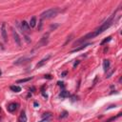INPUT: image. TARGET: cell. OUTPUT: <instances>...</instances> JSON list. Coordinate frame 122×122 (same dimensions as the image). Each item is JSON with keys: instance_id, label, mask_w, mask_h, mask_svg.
<instances>
[{"instance_id": "8992f818", "label": "cell", "mask_w": 122, "mask_h": 122, "mask_svg": "<svg viewBox=\"0 0 122 122\" xmlns=\"http://www.w3.org/2000/svg\"><path fill=\"white\" fill-rule=\"evenodd\" d=\"M17 108H18V104L17 103H11V104L8 105L7 110L10 113H13V112H15L17 110Z\"/></svg>"}, {"instance_id": "cb8c5ba5", "label": "cell", "mask_w": 122, "mask_h": 122, "mask_svg": "<svg viewBox=\"0 0 122 122\" xmlns=\"http://www.w3.org/2000/svg\"><path fill=\"white\" fill-rule=\"evenodd\" d=\"M57 84H58L59 86H62V87H64V85H63L64 83H63V82H59V81H58V82H57Z\"/></svg>"}, {"instance_id": "9a60e30c", "label": "cell", "mask_w": 122, "mask_h": 122, "mask_svg": "<svg viewBox=\"0 0 122 122\" xmlns=\"http://www.w3.org/2000/svg\"><path fill=\"white\" fill-rule=\"evenodd\" d=\"M10 89H11L12 92H14V93H19V92L21 91V88H20L19 86H15V85L11 86V87H10Z\"/></svg>"}, {"instance_id": "7a4b0ae2", "label": "cell", "mask_w": 122, "mask_h": 122, "mask_svg": "<svg viewBox=\"0 0 122 122\" xmlns=\"http://www.w3.org/2000/svg\"><path fill=\"white\" fill-rule=\"evenodd\" d=\"M112 24H113V17H111L110 19H108V20H106L104 23H102L101 24V26L99 27V28H97L95 30V36H97V35H99L100 34H102L104 30H106L107 29H109L111 26H112Z\"/></svg>"}, {"instance_id": "9c48e42d", "label": "cell", "mask_w": 122, "mask_h": 122, "mask_svg": "<svg viewBox=\"0 0 122 122\" xmlns=\"http://www.w3.org/2000/svg\"><path fill=\"white\" fill-rule=\"evenodd\" d=\"M21 27H22V30L25 33H29L30 32V26L26 21H22L21 22Z\"/></svg>"}, {"instance_id": "7c38bea8", "label": "cell", "mask_w": 122, "mask_h": 122, "mask_svg": "<svg viewBox=\"0 0 122 122\" xmlns=\"http://www.w3.org/2000/svg\"><path fill=\"white\" fill-rule=\"evenodd\" d=\"M92 44H90V43H87V44H82L80 47H78V48H75L74 50H72L71 53H76V52H79V51H81V50H83V49H85V48H87L88 46H91Z\"/></svg>"}, {"instance_id": "44dd1931", "label": "cell", "mask_w": 122, "mask_h": 122, "mask_svg": "<svg viewBox=\"0 0 122 122\" xmlns=\"http://www.w3.org/2000/svg\"><path fill=\"white\" fill-rule=\"evenodd\" d=\"M51 116H52L51 113H45L43 114V118H51Z\"/></svg>"}, {"instance_id": "7402d4cb", "label": "cell", "mask_w": 122, "mask_h": 122, "mask_svg": "<svg viewBox=\"0 0 122 122\" xmlns=\"http://www.w3.org/2000/svg\"><path fill=\"white\" fill-rule=\"evenodd\" d=\"M51 121V118H43L42 120L38 121V122H50Z\"/></svg>"}, {"instance_id": "8fae6325", "label": "cell", "mask_w": 122, "mask_h": 122, "mask_svg": "<svg viewBox=\"0 0 122 122\" xmlns=\"http://www.w3.org/2000/svg\"><path fill=\"white\" fill-rule=\"evenodd\" d=\"M27 115H26V113L25 111H22L19 117H18V122H27Z\"/></svg>"}, {"instance_id": "2e32d148", "label": "cell", "mask_w": 122, "mask_h": 122, "mask_svg": "<svg viewBox=\"0 0 122 122\" xmlns=\"http://www.w3.org/2000/svg\"><path fill=\"white\" fill-rule=\"evenodd\" d=\"M70 96V93L68 91H62L60 93V97H62V98H66V97H69Z\"/></svg>"}, {"instance_id": "4316f807", "label": "cell", "mask_w": 122, "mask_h": 122, "mask_svg": "<svg viewBox=\"0 0 122 122\" xmlns=\"http://www.w3.org/2000/svg\"><path fill=\"white\" fill-rule=\"evenodd\" d=\"M34 106H35V107H37V106H39V104H38L37 102H34Z\"/></svg>"}, {"instance_id": "484cf974", "label": "cell", "mask_w": 122, "mask_h": 122, "mask_svg": "<svg viewBox=\"0 0 122 122\" xmlns=\"http://www.w3.org/2000/svg\"><path fill=\"white\" fill-rule=\"evenodd\" d=\"M67 74V72H63L62 73H61V76H65Z\"/></svg>"}, {"instance_id": "3957f363", "label": "cell", "mask_w": 122, "mask_h": 122, "mask_svg": "<svg viewBox=\"0 0 122 122\" xmlns=\"http://www.w3.org/2000/svg\"><path fill=\"white\" fill-rule=\"evenodd\" d=\"M94 37H95V34L94 32H93V33H90V34H87L86 35H84V36H82L80 39H78L77 41H75L73 45L76 46V45H78V44L84 43L85 41H87V40H89V39H91V38H94Z\"/></svg>"}, {"instance_id": "30bf717a", "label": "cell", "mask_w": 122, "mask_h": 122, "mask_svg": "<svg viewBox=\"0 0 122 122\" xmlns=\"http://www.w3.org/2000/svg\"><path fill=\"white\" fill-rule=\"evenodd\" d=\"M12 35H13V38H14L15 42H16V44H17L18 46H20V45H21V41H20L19 35H18V34H17L16 32H15L14 30H12Z\"/></svg>"}, {"instance_id": "83f0119b", "label": "cell", "mask_w": 122, "mask_h": 122, "mask_svg": "<svg viewBox=\"0 0 122 122\" xmlns=\"http://www.w3.org/2000/svg\"><path fill=\"white\" fill-rule=\"evenodd\" d=\"M2 74V72H1V71H0V75H1Z\"/></svg>"}, {"instance_id": "52a82bcc", "label": "cell", "mask_w": 122, "mask_h": 122, "mask_svg": "<svg viewBox=\"0 0 122 122\" xmlns=\"http://www.w3.org/2000/svg\"><path fill=\"white\" fill-rule=\"evenodd\" d=\"M50 57H51V55H47L45 58H43L42 60H40L39 62L36 64V68H40V67H42L44 64H46V63H47V61L50 59Z\"/></svg>"}, {"instance_id": "4fadbf2b", "label": "cell", "mask_w": 122, "mask_h": 122, "mask_svg": "<svg viewBox=\"0 0 122 122\" xmlns=\"http://www.w3.org/2000/svg\"><path fill=\"white\" fill-rule=\"evenodd\" d=\"M110 68V61L108 59H105L103 61V69H104V72H108Z\"/></svg>"}, {"instance_id": "6da1fadb", "label": "cell", "mask_w": 122, "mask_h": 122, "mask_svg": "<svg viewBox=\"0 0 122 122\" xmlns=\"http://www.w3.org/2000/svg\"><path fill=\"white\" fill-rule=\"evenodd\" d=\"M59 10L57 8H52V9H49L47 11H43L41 14H40V17L42 19H49V18H53L54 16H56L57 13H58Z\"/></svg>"}, {"instance_id": "ba28073f", "label": "cell", "mask_w": 122, "mask_h": 122, "mask_svg": "<svg viewBox=\"0 0 122 122\" xmlns=\"http://www.w3.org/2000/svg\"><path fill=\"white\" fill-rule=\"evenodd\" d=\"M1 34H2V37L4 41H7V32H6V24L3 23L2 27H1Z\"/></svg>"}, {"instance_id": "ffe728a7", "label": "cell", "mask_w": 122, "mask_h": 122, "mask_svg": "<svg viewBox=\"0 0 122 122\" xmlns=\"http://www.w3.org/2000/svg\"><path fill=\"white\" fill-rule=\"evenodd\" d=\"M68 113L66 112V111H64V112H62V114H60V118H65V117H67L68 116Z\"/></svg>"}, {"instance_id": "d4e9b609", "label": "cell", "mask_w": 122, "mask_h": 122, "mask_svg": "<svg viewBox=\"0 0 122 122\" xmlns=\"http://www.w3.org/2000/svg\"><path fill=\"white\" fill-rule=\"evenodd\" d=\"M78 63H79V62H78V61H76V62L74 63V65H73V68H75L76 66H77V65H78Z\"/></svg>"}, {"instance_id": "d6986e66", "label": "cell", "mask_w": 122, "mask_h": 122, "mask_svg": "<svg viewBox=\"0 0 122 122\" xmlns=\"http://www.w3.org/2000/svg\"><path fill=\"white\" fill-rule=\"evenodd\" d=\"M111 39H112V36H109V37H107L106 39H104L102 42H101V45H104L105 43H108L109 41H111Z\"/></svg>"}, {"instance_id": "277c9868", "label": "cell", "mask_w": 122, "mask_h": 122, "mask_svg": "<svg viewBox=\"0 0 122 122\" xmlns=\"http://www.w3.org/2000/svg\"><path fill=\"white\" fill-rule=\"evenodd\" d=\"M48 37H49V34H45V35L42 37V39L39 41V43H37V45H36V48L42 47V46H44V45L47 44V42H48Z\"/></svg>"}, {"instance_id": "e0dca14e", "label": "cell", "mask_w": 122, "mask_h": 122, "mask_svg": "<svg viewBox=\"0 0 122 122\" xmlns=\"http://www.w3.org/2000/svg\"><path fill=\"white\" fill-rule=\"evenodd\" d=\"M30 79H33V77H28V78H24V79H20L17 81V83H25V82H28L30 81Z\"/></svg>"}, {"instance_id": "ac0fdd59", "label": "cell", "mask_w": 122, "mask_h": 122, "mask_svg": "<svg viewBox=\"0 0 122 122\" xmlns=\"http://www.w3.org/2000/svg\"><path fill=\"white\" fill-rule=\"evenodd\" d=\"M121 114H121V113H119V114H117L116 116H114V117H112V118L108 119V120L106 121V122H111V121H113V120H115V119H116L117 117H120V116H121Z\"/></svg>"}, {"instance_id": "5b68a950", "label": "cell", "mask_w": 122, "mask_h": 122, "mask_svg": "<svg viewBox=\"0 0 122 122\" xmlns=\"http://www.w3.org/2000/svg\"><path fill=\"white\" fill-rule=\"evenodd\" d=\"M30 58H27V57H21L19 59H17L16 61L14 62V65H22V64H26L28 62H30Z\"/></svg>"}, {"instance_id": "5bb4252c", "label": "cell", "mask_w": 122, "mask_h": 122, "mask_svg": "<svg viewBox=\"0 0 122 122\" xmlns=\"http://www.w3.org/2000/svg\"><path fill=\"white\" fill-rule=\"evenodd\" d=\"M35 24H36V17L35 16H33L32 18H30V21L29 23V26L30 28H34L35 27Z\"/></svg>"}, {"instance_id": "603a6c76", "label": "cell", "mask_w": 122, "mask_h": 122, "mask_svg": "<svg viewBox=\"0 0 122 122\" xmlns=\"http://www.w3.org/2000/svg\"><path fill=\"white\" fill-rule=\"evenodd\" d=\"M45 78H48V79H51L52 78V76L50 74H47V75H45Z\"/></svg>"}]
</instances>
